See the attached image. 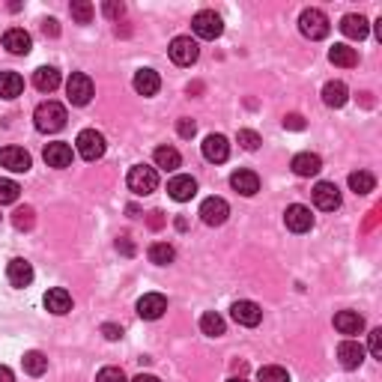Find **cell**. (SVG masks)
Here are the masks:
<instances>
[{
	"mask_svg": "<svg viewBox=\"0 0 382 382\" xmlns=\"http://www.w3.org/2000/svg\"><path fill=\"white\" fill-rule=\"evenodd\" d=\"M66 108L60 105V102H42L36 110H33V123H36V128L39 132H45V135H54V132H60V128L66 126Z\"/></svg>",
	"mask_w": 382,
	"mask_h": 382,
	"instance_id": "obj_1",
	"label": "cell"
},
{
	"mask_svg": "<svg viewBox=\"0 0 382 382\" xmlns=\"http://www.w3.org/2000/svg\"><path fill=\"white\" fill-rule=\"evenodd\" d=\"M75 149H78V156L84 158V162H96V158H102L105 156V135L102 132H96V128H84L81 135H78L75 140Z\"/></svg>",
	"mask_w": 382,
	"mask_h": 382,
	"instance_id": "obj_2",
	"label": "cell"
},
{
	"mask_svg": "<svg viewBox=\"0 0 382 382\" xmlns=\"http://www.w3.org/2000/svg\"><path fill=\"white\" fill-rule=\"evenodd\" d=\"M299 30L308 39H314V42H317V39H326L329 36L331 24H329V18H326L323 9H305V13L299 15Z\"/></svg>",
	"mask_w": 382,
	"mask_h": 382,
	"instance_id": "obj_3",
	"label": "cell"
},
{
	"mask_svg": "<svg viewBox=\"0 0 382 382\" xmlns=\"http://www.w3.org/2000/svg\"><path fill=\"white\" fill-rule=\"evenodd\" d=\"M126 183L135 194L144 197V194H153V191L158 188V174H156V167H149V165H135L132 170H128Z\"/></svg>",
	"mask_w": 382,
	"mask_h": 382,
	"instance_id": "obj_4",
	"label": "cell"
},
{
	"mask_svg": "<svg viewBox=\"0 0 382 382\" xmlns=\"http://www.w3.org/2000/svg\"><path fill=\"white\" fill-rule=\"evenodd\" d=\"M66 93H69V102L78 105V108H84V105H90V99H93L96 87H93V81H90V75L72 72V78L66 81Z\"/></svg>",
	"mask_w": 382,
	"mask_h": 382,
	"instance_id": "obj_5",
	"label": "cell"
},
{
	"mask_svg": "<svg viewBox=\"0 0 382 382\" xmlns=\"http://www.w3.org/2000/svg\"><path fill=\"white\" fill-rule=\"evenodd\" d=\"M191 30H194L200 39H218L224 33V22H221V15H215L213 9H204V13H197L191 18Z\"/></svg>",
	"mask_w": 382,
	"mask_h": 382,
	"instance_id": "obj_6",
	"label": "cell"
},
{
	"mask_svg": "<svg viewBox=\"0 0 382 382\" xmlns=\"http://www.w3.org/2000/svg\"><path fill=\"white\" fill-rule=\"evenodd\" d=\"M167 51L176 66H191V63H197V57H200V45L191 36H176Z\"/></svg>",
	"mask_w": 382,
	"mask_h": 382,
	"instance_id": "obj_7",
	"label": "cell"
},
{
	"mask_svg": "<svg viewBox=\"0 0 382 382\" xmlns=\"http://www.w3.org/2000/svg\"><path fill=\"white\" fill-rule=\"evenodd\" d=\"M230 215V206L224 197H206L204 204H200V218H204V224L209 227H221Z\"/></svg>",
	"mask_w": 382,
	"mask_h": 382,
	"instance_id": "obj_8",
	"label": "cell"
},
{
	"mask_svg": "<svg viewBox=\"0 0 382 382\" xmlns=\"http://www.w3.org/2000/svg\"><path fill=\"white\" fill-rule=\"evenodd\" d=\"M230 317H233L239 326L254 329V326H260V319H263V310H260L257 301L242 299V301H233V308H230Z\"/></svg>",
	"mask_w": 382,
	"mask_h": 382,
	"instance_id": "obj_9",
	"label": "cell"
},
{
	"mask_svg": "<svg viewBox=\"0 0 382 382\" xmlns=\"http://www.w3.org/2000/svg\"><path fill=\"white\" fill-rule=\"evenodd\" d=\"M284 224H287V230H293V233H308V230L314 227V215H310L308 206L293 204V206H287V213H284Z\"/></svg>",
	"mask_w": 382,
	"mask_h": 382,
	"instance_id": "obj_10",
	"label": "cell"
},
{
	"mask_svg": "<svg viewBox=\"0 0 382 382\" xmlns=\"http://www.w3.org/2000/svg\"><path fill=\"white\" fill-rule=\"evenodd\" d=\"M0 165H3L6 170H13V174H27L30 170V153L22 147H3L0 149Z\"/></svg>",
	"mask_w": 382,
	"mask_h": 382,
	"instance_id": "obj_11",
	"label": "cell"
},
{
	"mask_svg": "<svg viewBox=\"0 0 382 382\" xmlns=\"http://www.w3.org/2000/svg\"><path fill=\"white\" fill-rule=\"evenodd\" d=\"M314 204L323 213H335L340 206V188L335 183H317L314 185Z\"/></svg>",
	"mask_w": 382,
	"mask_h": 382,
	"instance_id": "obj_12",
	"label": "cell"
},
{
	"mask_svg": "<svg viewBox=\"0 0 382 382\" xmlns=\"http://www.w3.org/2000/svg\"><path fill=\"white\" fill-rule=\"evenodd\" d=\"M165 310H167V299L162 293H147L138 301V317L140 319H158V317H165Z\"/></svg>",
	"mask_w": 382,
	"mask_h": 382,
	"instance_id": "obj_13",
	"label": "cell"
},
{
	"mask_svg": "<svg viewBox=\"0 0 382 382\" xmlns=\"http://www.w3.org/2000/svg\"><path fill=\"white\" fill-rule=\"evenodd\" d=\"M227 156H230L227 138L224 135H206V140H204V158L206 162L221 165V162H227Z\"/></svg>",
	"mask_w": 382,
	"mask_h": 382,
	"instance_id": "obj_14",
	"label": "cell"
},
{
	"mask_svg": "<svg viewBox=\"0 0 382 382\" xmlns=\"http://www.w3.org/2000/svg\"><path fill=\"white\" fill-rule=\"evenodd\" d=\"M45 165L48 167H57V170H63L72 165V147L63 144V140H54V144H48L45 147Z\"/></svg>",
	"mask_w": 382,
	"mask_h": 382,
	"instance_id": "obj_15",
	"label": "cell"
},
{
	"mask_svg": "<svg viewBox=\"0 0 382 382\" xmlns=\"http://www.w3.org/2000/svg\"><path fill=\"white\" fill-rule=\"evenodd\" d=\"M338 361H340V367H347V370L361 367V361H365V347H361L358 340H344V344L338 347Z\"/></svg>",
	"mask_w": 382,
	"mask_h": 382,
	"instance_id": "obj_16",
	"label": "cell"
},
{
	"mask_svg": "<svg viewBox=\"0 0 382 382\" xmlns=\"http://www.w3.org/2000/svg\"><path fill=\"white\" fill-rule=\"evenodd\" d=\"M6 278L13 287H30L33 284V266L22 257H15V260H9V266H6Z\"/></svg>",
	"mask_w": 382,
	"mask_h": 382,
	"instance_id": "obj_17",
	"label": "cell"
},
{
	"mask_svg": "<svg viewBox=\"0 0 382 382\" xmlns=\"http://www.w3.org/2000/svg\"><path fill=\"white\" fill-rule=\"evenodd\" d=\"M30 45H33V42H30V33H27V30H22V27H9L6 33H3V48H6L9 54L22 57V54L30 51Z\"/></svg>",
	"mask_w": 382,
	"mask_h": 382,
	"instance_id": "obj_18",
	"label": "cell"
},
{
	"mask_svg": "<svg viewBox=\"0 0 382 382\" xmlns=\"http://www.w3.org/2000/svg\"><path fill=\"white\" fill-rule=\"evenodd\" d=\"M42 301H45V308L51 310V314H57V317H63V314L72 310V296H69V290H63V287H51Z\"/></svg>",
	"mask_w": 382,
	"mask_h": 382,
	"instance_id": "obj_19",
	"label": "cell"
},
{
	"mask_svg": "<svg viewBox=\"0 0 382 382\" xmlns=\"http://www.w3.org/2000/svg\"><path fill=\"white\" fill-rule=\"evenodd\" d=\"M167 194L174 197L176 204H185V200H191V197L197 194V183H194L191 176H183V174H179V176H174V179L167 183Z\"/></svg>",
	"mask_w": 382,
	"mask_h": 382,
	"instance_id": "obj_20",
	"label": "cell"
},
{
	"mask_svg": "<svg viewBox=\"0 0 382 382\" xmlns=\"http://www.w3.org/2000/svg\"><path fill=\"white\" fill-rule=\"evenodd\" d=\"M335 329L340 335H361V329H365V317L358 314V310H338L335 314Z\"/></svg>",
	"mask_w": 382,
	"mask_h": 382,
	"instance_id": "obj_21",
	"label": "cell"
},
{
	"mask_svg": "<svg viewBox=\"0 0 382 382\" xmlns=\"http://www.w3.org/2000/svg\"><path fill=\"white\" fill-rule=\"evenodd\" d=\"M323 170V158L317 153H299L293 156V174L296 176H317Z\"/></svg>",
	"mask_w": 382,
	"mask_h": 382,
	"instance_id": "obj_22",
	"label": "cell"
},
{
	"mask_svg": "<svg viewBox=\"0 0 382 382\" xmlns=\"http://www.w3.org/2000/svg\"><path fill=\"white\" fill-rule=\"evenodd\" d=\"M230 185H233L239 194L254 197L257 191H260V176L254 174V170H236V174L230 176Z\"/></svg>",
	"mask_w": 382,
	"mask_h": 382,
	"instance_id": "obj_23",
	"label": "cell"
},
{
	"mask_svg": "<svg viewBox=\"0 0 382 382\" xmlns=\"http://www.w3.org/2000/svg\"><path fill=\"white\" fill-rule=\"evenodd\" d=\"M33 87L39 90V93H54V90L60 87V72L54 66H39L33 72Z\"/></svg>",
	"mask_w": 382,
	"mask_h": 382,
	"instance_id": "obj_24",
	"label": "cell"
},
{
	"mask_svg": "<svg viewBox=\"0 0 382 382\" xmlns=\"http://www.w3.org/2000/svg\"><path fill=\"white\" fill-rule=\"evenodd\" d=\"M340 30H344V36H349V39H365L367 36V18L365 15H358V13H349V15H344L340 18Z\"/></svg>",
	"mask_w": 382,
	"mask_h": 382,
	"instance_id": "obj_25",
	"label": "cell"
},
{
	"mask_svg": "<svg viewBox=\"0 0 382 382\" xmlns=\"http://www.w3.org/2000/svg\"><path fill=\"white\" fill-rule=\"evenodd\" d=\"M158 87H162V78H158L156 69H140V72H135V90L140 96H156Z\"/></svg>",
	"mask_w": 382,
	"mask_h": 382,
	"instance_id": "obj_26",
	"label": "cell"
},
{
	"mask_svg": "<svg viewBox=\"0 0 382 382\" xmlns=\"http://www.w3.org/2000/svg\"><path fill=\"white\" fill-rule=\"evenodd\" d=\"M24 93V78L18 72H0V99H18Z\"/></svg>",
	"mask_w": 382,
	"mask_h": 382,
	"instance_id": "obj_27",
	"label": "cell"
},
{
	"mask_svg": "<svg viewBox=\"0 0 382 382\" xmlns=\"http://www.w3.org/2000/svg\"><path fill=\"white\" fill-rule=\"evenodd\" d=\"M329 60L335 66H340V69H353L358 63V51H356V48H349V45H344V42H338V45H331Z\"/></svg>",
	"mask_w": 382,
	"mask_h": 382,
	"instance_id": "obj_28",
	"label": "cell"
},
{
	"mask_svg": "<svg viewBox=\"0 0 382 382\" xmlns=\"http://www.w3.org/2000/svg\"><path fill=\"white\" fill-rule=\"evenodd\" d=\"M347 99H349V90H347L344 81H329V84L323 87V102H326L329 108H344Z\"/></svg>",
	"mask_w": 382,
	"mask_h": 382,
	"instance_id": "obj_29",
	"label": "cell"
},
{
	"mask_svg": "<svg viewBox=\"0 0 382 382\" xmlns=\"http://www.w3.org/2000/svg\"><path fill=\"white\" fill-rule=\"evenodd\" d=\"M349 188H353L356 194H370V191L376 188V176L370 174V170H356V174H349Z\"/></svg>",
	"mask_w": 382,
	"mask_h": 382,
	"instance_id": "obj_30",
	"label": "cell"
},
{
	"mask_svg": "<svg viewBox=\"0 0 382 382\" xmlns=\"http://www.w3.org/2000/svg\"><path fill=\"white\" fill-rule=\"evenodd\" d=\"M179 165H183V156H179V149H174V147H158V149H156V167L176 170Z\"/></svg>",
	"mask_w": 382,
	"mask_h": 382,
	"instance_id": "obj_31",
	"label": "cell"
},
{
	"mask_svg": "<svg viewBox=\"0 0 382 382\" xmlns=\"http://www.w3.org/2000/svg\"><path fill=\"white\" fill-rule=\"evenodd\" d=\"M22 365H24V370H27L30 376H42L45 370H48V358L39 353V349H30V353H24Z\"/></svg>",
	"mask_w": 382,
	"mask_h": 382,
	"instance_id": "obj_32",
	"label": "cell"
},
{
	"mask_svg": "<svg viewBox=\"0 0 382 382\" xmlns=\"http://www.w3.org/2000/svg\"><path fill=\"white\" fill-rule=\"evenodd\" d=\"M224 319H221L215 310H206L204 317H200V331H204V335H209V338H221L224 335Z\"/></svg>",
	"mask_w": 382,
	"mask_h": 382,
	"instance_id": "obj_33",
	"label": "cell"
},
{
	"mask_svg": "<svg viewBox=\"0 0 382 382\" xmlns=\"http://www.w3.org/2000/svg\"><path fill=\"white\" fill-rule=\"evenodd\" d=\"M174 257H176L174 245H167V242H153V245H149V260H153L156 266H170V263H174Z\"/></svg>",
	"mask_w": 382,
	"mask_h": 382,
	"instance_id": "obj_34",
	"label": "cell"
},
{
	"mask_svg": "<svg viewBox=\"0 0 382 382\" xmlns=\"http://www.w3.org/2000/svg\"><path fill=\"white\" fill-rule=\"evenodd\" d=\"M69 13H72V18H75L78 24H90V22H93V15H96V9H93L90 0H72Z\"/></svg>",
	"mask_w": 382,
	"mask_h": 382,
	"instance_id": "obj_35",
	"label": "cell"
},
{
	"mask_svg": "<svg viewBox=\"0 0 382 382\" xmlns=\"http://www.w3.org/2000/svg\"><path fill=\"white\" fill-rule=\"evenodd\" d=\"M18 194H22V188H18L15 179H0V206L15 204Z\"/></svg>",
	"mask_w": 382,
	"mask_h": 382,
	"instance_id": "obj_36",
	"label": "cell"
},
{
	"mask_svg": "<svg viewBox=\"0 0 382 382\" xmlns=\"http://www.w3.org/2000/svg\"><path fill=\"white\" fill-rule=\"evenodd\" d=\"M257 379L260 382H290V374L284 367H278V365H266V367H260Z\"/></svg>",
	"mask_w": 382,
	"mask_h": 382,
	"instance_id": "obj_37",
	"label": "cell"
},
{
	"mask_svg": "<svg viewBox=\"0 0 382 382\" xmlns=\"http://www.w3.org/2000/svg\"><path fill=\"white\" fill-rule=\"evenodd\" d=\"M33 221H36V215H33V209H30V206H18L13 213L15 230H30V227H33Z\"/></svg>",
	"mask_w": 382,
	"mask_h": 382,
	"instance_id": "obj_38",
	"label": "cell"
},
{
	"mask_svg": "<svg viewBox=\"0 0 382 382\" xmlns=\"http://www.w3.org/2000/svg\"><path fill=\"white\" fill-rule=\"evenodd\" d=\"M239 144H242V149H248V153H254L263 140H260L257 132H251V128H239Z\"/></svg>",
	"mask_w": 382,
	"mask_h": 382,
	"instance_id": "obj_39",
	"label": "cell"
},
{
	"mask_svg": "<svg viewBox=\"0 0 382 382\" xmlns=\"http://www.w3.org/2000/svg\"><path fill=\"white\" fill-rule=\"evenodd\" d=\"M96 382H128V379H126V374L119 367H102V370H99V376H96Z\"/></svg>",
	"mask_w": 382,
	"mask_h": 382,
	"instance_id": "obj_40",
	"label": "cell"
},
{
	"mask_svg": "<svg viewBox=\"0 0 382 382\" xmlns=\"http://www.w3.org/2000/svg\"><path fill=\"white\" fill-rule=\"evenodd\" d=\"M102 13H105L108 18H117V22H119V18L126 15V3H119V0H105V3H102Z\"/></svg>",
	"mask_w": 382,
	"mask_h": 382,
	"instance_id": "obj_41",
	"label": "cell"
},
{
	"mask_svg": "<svg viewBox=\"0 0 382 382\" xmlns=\"http://www.w3.org/2000/svg\"><path fill=\"white\" fill-rule=\"evenodd\" d=\"M367 349L374 358H382V329H374L367 335Z\"/></svg>",
	"mask_w": 382,
	"mask_h": 382,
	"instance_id": "obj_42",
	"label": "cell"
},
{
	"mask_svg": "<svg viewBox=\"0 0 382 382\" xmlns=\"http://www.w3.org/2000/svg\"><path fill=\"white\" fill-rule=\"evenodd\" d=\"M176 132H179V138H194V132H197V123H194V119H179V123H176Z\"/></svg>",
	"mask_w": 382,
	"mask_h": 382,
	"instance_id": "obj_43",
	"label": "cell"
},
{
	"mask_svg": "<svg viewBox=\"0 0 382 382\" xmlns=\"http://www.w3.org/2000/svg\"><path fill=\"white\" fill-rule=\"evenodd\" d=\"M284 128H290V132H301V128H305V117H301V114H287L284 117Z\"/></svg>",
	"mask_w": 382,
	"mask_h": 382,
	"instance_id": "obj_44",
	"label": "cell"
},
{
	"mask_svg": "<svg viewBox=\"0 0 382 382\" xmlns=\"http://www.w3.org/2000/svg\"><path fill=\"white\" fill-rule=\"evenodd\" d=\"M117 251H119V254H126V257H132V254H135L132 236H119V239H117Z\"/></svg>",
	"mask_w": 382,
	"mask_h": 382,
	"instance_id": "obj_45",
	"label": "cell"
},
{
	"mask_svg": "<svg viewBox=\"0 0 382 382\" xmlns=\"http://www.w3.org/2000/svg\"><path fill=\"white\" fill-rule=\"evenodd\" d=\"M102 335H105L108 340H119V338H123V329H119V326H110V323H105V326H102Z\"/></svg>",
	"mask_w": 382,
	"mask_h": 382,
	"instance_id": "obj_46",
	"label": "cell"
},
{
	"mask_svg": "<svg viewBox=\"0 0 382 382\" xmlns=\"http://www.w3.org/2000/svg\"><path fill=\"white\" fill-rule=\"evenodd\" d=\"M42 33H45V36H60L57 18H45V22H42Z\"/></svg>",
	"mask_w": 382,
	"mask_h": 382,
	"instance_id": "obj_47",
	"label": "cell"
},
{
	"mask_svg": "<svg viewBox=\"0 0 382 382\" xmlns=\"http://www.w3.org/2000/svg\"><path fill=\"white\" fill-rule=\"evenodd\" d=\"M162 224H165V213H158V209H156V213H149V227L158 230Z\"/></svg>",
	"mask_w": 382,
	"mask_h": 382,
	"instance_id": "obj_48",
	"label": "cell"
},
{
	"mask_svg": "<svg viewBox=\"0 0 382 382\" xmlns=\"http://www.w3.org/2000/svg\"><path fill=\"white\" fill-rule=\"evenodd\" d=\"M0 382H15V374L6 365H0Z\"/></svg>",
	"mask_w": 382,
	"mask_h": 382,
	"instance_id": "obj_49",
	"label": "cell"
},
{
	"mask_svg": "<svg viewBox=\"0 0 382 382\" xmlns=\"http://www.w3.org/2000/svg\"><path fill=\"white\" fill-rule=\"evenodd\" d=\"M132 382H162L158 376H153V374H140V376H135Z\"/></svg>",
	"mask_w": 382,
	"mask_h": 382,
	"instance_id": "obj_50",
	"label": "cell"
},
{
	"mask_svg": "<svg viewBox=\"0 0 382 382\" xmlns=\"http://www.w3.org/2000/svg\"><path fill=\"white\" fill-rule=\"evenodd\" d=\"M227 382H248V379H242V376H230Z\"/></svg>",
	"mask_w": 382,
	"mask_h": 382,
	"instance_id": "obj_51",
	"label": "cell"
}]
</instances>
